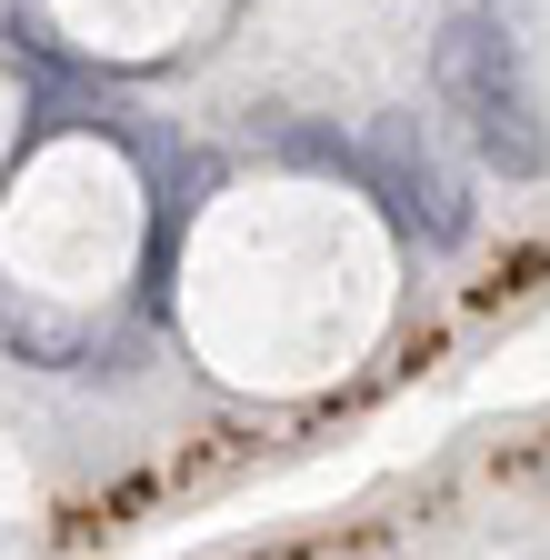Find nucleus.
Wrapping results in <instances>:
<instances>
[{
    "mask_svg": "<svg viewBox=\"0 0 550 560\" xmlns=\"http://www.w3.org/2000/svg\"><path fill=\"white\" fill-rule=\"evenodd\" d=\"M441 91L511 180H550V0H480L441 31Z\"/></svg>",
    "mask_w": 550,
    "mask_h": 560,
    "instance_id": "3",
    "label": "nucleus"
},
{
    "mask_svg": "<svg viewBox=\"0 0 550 560\" xmlns=\"http://www.w3.org/2000/svg\"><path fill=\"white\" fill-rule=\"evenodd\" d=\"M231 0H31V31L81 70H171L211 40Z\"/></svg>",
    "mask_w": 550,
    "mask_h": 560,
    "instance_id": "4",
    "label": "nucleus"
},
{
    "mask_svg": "<svg viewBox=\"0 0 550 560\" xmlns=\"http://www.w3.org/2000/svg\"><path fill=\"white\" fill-rule=\"evenodd\" d=\"M40 140V101H31V70L0 50V190H11V171H21V151Z\"/></svg>",
    "mask_w": 550,
    "mask_h": 560,
    "instance_id": "5",
    "label": "nucleus"
},
{
    "mask_svg": "<svg viewBox=\"0 0 550 560\" xmlns=\"http://www.w3.org/2000/svg\"><path fill=\"white\" fill-rule=\"evenodd\" d=\"M171 210L151 161L101 120H40L0 190V361L151 371Z\"/></svg>",
    "mask_w": 550,
    "mask_h": 560,
    "instance_id": "2",
    "label": "nucleus"
},
{
    "mask_svg": "<svg viewBox=\"0 0 550 560\" xmlns=\"http://www.w3.org/2000/svg\"><path fill=\"white\" fill-rule=\"evenodd\" d=\"M161 350L231 431L381 390L421 350V241L400 200L320 151H260L171 210Z\"/></svg>",
    "mask_w": 550,
    "mask_h": 560,
    "instance_id": "1",
    "label": "nucleus"
}]
</instances>
